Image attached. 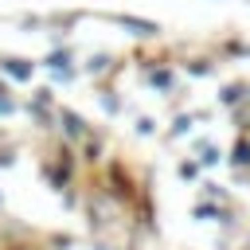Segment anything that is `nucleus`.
Returning <instances> with one entry per match:
<instances>
[{
	"label": "nucleus",
	"instance_id": "obj_3",
	"mask_svg": "<svg viewBox=\"0 0 250 250\" xmlns=\"http://www.w3.org/2000/svg\"><path fill=\"white\" fill-rule=\"evenodd\" d=\"M4 70H8L12 78H27V74H31V62H23V59H4Z\"/></svg>",
	"mask_w": 250,
	"mask_h": 250
},
{
	"label": "nucleus",
	"instance_id": "obj_9",
	"mask_svg": "<svg viewBox=\"0 0 250 250\" xmlns=\"http://www.w3.org/2000/svg\"><path fill=\"white\" fill-rule=\"evenodd\" d=\"M215 160H219V148H207L203 145V164H215Z\"/></svg>",
	"mask_w": 250,
	"mask_h": 250
},
{
	"label": "nucleus",
	"instance_id": "obj_4",
	"mask_svg": "<svg viewBox=\"0 0 250 250\" xmlns=\"http://www.w3.org/2000/svg\"><path fill=\"white\" fill-rule=\"evenodd\" d=\"M62 125H66V133H70V137H82V133H86L82 117H74V113H62Z\"/></svg>",
	"mask_w": 250,
	"mask_h": 250
},
{
	"label": "nucleus",
	"instance_id": "obj_1",
	"mask_svg": "<svg viewBox=\"0 0 250 250\" xmlns=\"http://www.w3.org/2000/svg\"><path fill=\"white\" fill-rule=\"evenodd\" d=\"M117 23L129 27V31H137V35H156V31H160L152 20H137V16H117Z\"/></svg>",
	"mask_w": 250,
	"mask_h": 250
},
{
	"label": "nucleus",
	"instance_id": "obj_2",
	"mask_svg": "<svg viewBox=\"0 0 250 250\" xmlns=\"http://www.w3.org/2000/svg\"><path fill=\"white\" fill-rule=\"evenodd\" d=\"M246 90H250V86H238V82H234V86H227V90L219 94V102H223V105H238V102L246 98Z\"/></svg>",
	"mask_w": 250,
	"mask_h": 250
},
{
	"label": "nucleus",
	"instance_id": "obj_7",
	"mask_svg": "<svg viewBox=\"0 0 250 250\" xmlns=\"http://www.w3.org/2000/svg\"><path fill=\"white\" fill-rule=\"evenodd\" d=\"M195 215H199V219H230L227 211H219V207H207V203H199V207H195Z\"/></svg>",
	"mask_w": 250,
	"mask_h": 250
},
{
	"label": "nucleus",
	"instance_id": "obj_6",
	"mask_svg": "<svg viewBox=\"0 0 250 250\" xmlns=\"http://www.w3.org/2000/svg\"><path fill=\"white\" fill-rule=\"evenodd\" d=\"M148 82H152V86H160V90H168V86H172V70H152V74H148Z\"/></svg>",
	"mask_w": 250,
	"mask_h": 250
},
{
	"label": "nucleus",
	"instance_id": "obj_8",
	"mask_svg": "<svg viewBox=\"0 0 250 250\" xmlns=\"http://www.w3.org/2000/svg\"><path fill=\"white\" fill-rule=\"evenodd\" d=\"M191 74H199V78L211 74V62H191Z\"/></svg>",
	"mask_w": 250,
	"mask_h": 250
},
{
	"label": "nucleus",
	"instance_id": "obj_10",
	"mask_svg": "<svg viewBox=\"0 0 250 250\" xmlns=\"http://www.w3.org/2000/svg\"><path fill=\"white\" fill-rule=\"evenodd\" d=\"M188 125H191V117H176V129H172V133H176V137H180V133H184V129H188Z\"/></svg>",
	"mask_w": 250,
	"mask_h": 250
},
{
	"label": "nucleus",
	"instance_id": "obj_5",
	"mask_svg": "<svg viewBox=\"0 0 250 250\" xmlns=\"http://www.w3.org/2000/svg\"><path fill=\"white\" fill-rule=\"evenodd\" d=\"M230 160H234L238 168H246V164H250V145H246V141H238V145H234V152H230Z\"/></svg>",
	"mask_w": 250,
	"mask_h": 250
}]
</instances>
